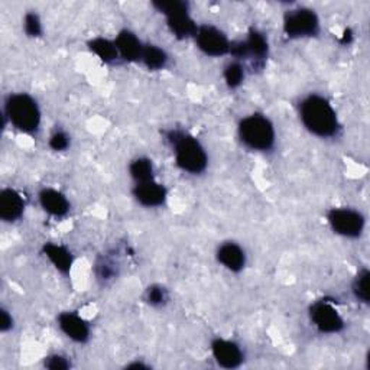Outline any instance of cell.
I'll return each mask as SVG.
<instances>
[{"label": "cell", "mask_w": 370, "mask_h": 370, "mask_svg": "<svg viewBox=\"0 0 370 370\" xmlns=\"http://www.w3.org/2000/svg\"><path fill=\"white\" fill-rule=\"evenodd\" d=\"M320 22L317 15L310 9L290 11L285 15L284 30L290 38L314 37L318 34Z\"/></svg>", "instance_id": "8992f818"}, {"label": "cell", "mask_w": 370, "mask_h": 370, "mask_svg": "<svg viewBox=\"0 0 370 370\" xmlns=\"http://www.w3.org/2000/svg\"><path fill=\"white\" fill-rule=\"evenodd\" d=\"M310 314L313 323L323 333H338L345 327V321L340 317V314L337 313V310L331 304L326 301L316 302L311 306Z\"/></svg>", "instance_id": "9c48e42d"}, {"label": "cell", "mask_w": 370, "mask_h": 370, "mask_svg": "<svg viewBox=\"0 0 370 370\" xmlns=\"http://www.w3.org/2000/svg\"><path fill=\"white\" fill-rule=\"evenodd\" d=\"M44 253L55 265V268L59 272H63V273L70 272L73 266V256L66 248H63V246L48 243L44 246Z\"/></svg>", "instance_id": "ac0fdd59"}, {"label": "cell", "mask_w": 370, "mask_h": 370, "mask_svg": "<svg viewBox=\"0 0 370 370\" xmlns=\"http://www.w3.org/2000/svg\"><path fill=\"white\" fill-rule=\"evenodd\" d=\"M350 40H352V32H350V30H346L343 42H350Z\"/></svg>", "instance_id": "f546056e"}, {"label": "cell", "mask_w": 370, "mask_h": 370, "mask_svg": "<svg viewBox=\"0 0 370 370\" xmlns=\"http://www.w3.org/2000/svg\"><path fill=\"white\" fill-rule=\"evenodd\" d=\"M49 145L54 150H64L68 148L70 145V141H68V136L63 132H56L52 135L51 141H49Z\"/></svg>", "instance_id": "484cf974"}, {"label": "cell", "mask_w": 370, "mask_h": 370, "mask_svg": "<svg viewBox=\"0 0 370 370\" xmlns=\"http://www.w3.org/2000/svg\"><path fill=\"white\" fill-rule=\"evenodd\" d=\"M301 119L311 133L328 138L338 131V120L331 105L321 96H310L301 103Z\"/></svg>", "instance_id": "6da1fadb"}, {"label": "cell", "mask_w": 370, "mask_h": 370, "mask_svg": "<svg viewBox=\"0 0 370 370\" xmlns=\"http://www.w3.org/2000/svg\"><path fill=\"white\" fill-rule=\"evenodd\" d=\"M131 175L133 179L141 184V182H148L153 181V167L152 162L146 158H141L132 162L131 165Z\"/></svg>", "instance_id": "44dd1931"}, {"label": "cell", "mask_w": 370, "mask_h": 370, "mask_svg": "<svg viewBox=\"0 0 370 370\" xmlns=\"http://www.w3.org/2000/svg\"><path fill=\"white\" fill-rule=\"evenodd\" d=\"M169 141L175 149V160L181 169L200 174L207 167V155L203 146L191 135L179 131L169 133Z\"/></svg>", "instance_id": "7a4b0ae2"}, {"label": "cell", "mask_w": 370, "mask_h": 370, "mask_svg": "<svg viewBox=\"0 0 370 370\" xmlns=\"http://www.w3.org/2000/svg\"><path fill=\"white\" fill-rule=\"evenodd\" d=\"M333 230L346 237H359L364 227V219L359 211L350 208H333L328 213Z\"/></svg>", "instance_id": "52a82bcc"}, {"label": "cell", "mask_w": 370, "mask_h": 370, "mask_svg": "<svg viewBox=\"0 0 370 370\" xmlns=\"http://www.w3.org/2000/svg\"><path fill=\"white\" fill-rule=\"evenodd\" d=\"M25 30L29 37H40L42 32L41 20L37 13H28L25 16Z\"/></svg>", "instance_id": "cb8c5ba5"}, {"label": "cell", "mask_w": 370, "mask_h": 370, "mask_svg": "<svg viewBox=\"0 0 370 370\" xmlns=\"http://www.w3.org/2000/svg\"><path fill=\"white\" fill-rule=\"evenodd\" d=\"M58 323H59L61 330H63L71 338V340H74L77 343L87 342V338H88V326L77 314L63 313L58 317Z\"/></svg>", "instance_id": "4fadbf2b"}, {"label": "cell", "mask_w": 370, "mask_h": 370, "mask_svg": "<svg viewBox=\"0 0 370 370\" xmlns=\"http://www.w3.org/2000/svg\"><path fill=\"white\" fill-rule=\"evenodd\" d=\"M114 45L117 48V52L121 58H125L126 61H138L142 58L143 47L142 42L138 40L135 34H132L131 30H121L117 35Z\"/></svg>", "instance_id": "5bb4252c"}, {"label": "cell", "mask_w": 370, "mask_h": 370, "mask_svg": "<svg viewBox=\"0 0 370 370\" xmlns=\"http://www.w3.org/2000/svg\"><path fill=\"white\" fill-rule=\"evenodd\" d=\"M236 58L252 56L256 61H263L268 55V42L258 30H251L246 41L230 44V51Z\"/></svg>", "instance_id": "30bf717a"}, {"label": "cell", "mask_w": 370, "mask_h": 370, "mask_svg": "<svg viewBox=\"0 0 370 370\" xmlns=\"http://www.w3.org/2000/svg\"><path fill=\"white\" fill-rule=\"evenodd\" d=\"M239 135L244 145L256 150H268L275 142L272 123L262 114H252L243 119L239 125Z\"/></svg>", "instance_id": "3957f363"}, {"label": "cell", "mask_w": 370, "mask_h": 370, "mask_svg": "<svg viewBox=\"0 0 370 370\" xmlns=\"http://www.w3.org/2000/svg\"><path fill=\"white\" fill-rule=\"evenodd\" d=\"M198 48L211 56H220L230 51V42L223 32L213 26H201L197 29Z\"/></svg>", "instance_id": "ba28073f"}, {"label": "cell", "mask_w": 370, "mask_h": 370, "mask_svg": "<svg viewBox=\"0 0 370 370\" xmlns=\"http://www.w3.org/2000/svg\"><path fill=\"white\" fill-rule=\"evenodd\" d=\"M133 194L136 200L146 207H158L164 204L167 198V190L155 181L138 184L133 190Z\"/></svg>", "instance_id": "7c38bea8"}, {"label": "cell", "mask_w": 370, "mask_h": 370, "mask_svg": "<svg viewBox=\"0 0 370 370\" xmlns=\"http://www.w3.org/2000/svg\"><path fill=\"white\" fill-rule=\"evenodd\" d=\"M167 301V291L162 287L153 285L148 290V302L152 305H162Z\"/></svg>", "instance_id": "d4e9b609"}, {"label": "cell", "mask_w": 370, "mask_h": 370, "mask_svg": "<svg viewBox=\"0 0 370 370\" xmlns=\"http://www.w3.org/2000/svg\"><path fill=\"white\" fill-rule=\"evenodd\" d=\"M23 213V200L15 190H4L0 193V217L5 222L18 220Z\"/></svg>", "instance_id": "9a60e30c"}, {"label": "cell", "mask_w": 370, "mask_h": 370, "mask_svg": "<svg viewBox=\"0 0 370 370\" xmlns=\"http://www.w3.org/2000/svg\"><path fill=\"white\" fill-rule=\"evenodd\" d=\"M128 367L129 369H146V366L142 364V363H133V364H129Z\"/></svg>", "instance_id": "f1b7e54d"}, {"label": "cell", "mask_w": 370, "mask_h": 370, "mask_svg": "<svg viewBox=\"0 0 370 370\" xmlns=\"http://www.w3.org/2000/svg\"><path fill=\"white\" fill-rule=\"evenodd\" d=\"M225 78H226V83L229 87L232 88H236L241 84L243 78H244V71H243V67L237 63H233L230 64L226 71H225Z\"/></svg>", "instance_id": "603a6c76"}, {"label": "cell", "mask_w": 370, "mask_h": 370, "mask_svg": "<svg viewBox=\"0 0 370 370\" xmlns=\"http://www.w3.org/2000/svg\"><path fill=\"white\" fill-rule=\"evenodd\" d=\"M12 327V317L9 316L8 311L2 310V323H0V328L2 331H8Z\"/></svg>", "instance_id": "83f0119b"}, {"label": "cell", "mask_w": 370, "mask_h": 370, "mask_svg": "<svg viewBox=\"0 0 370 370\" xmlns=\"http://www.w3.org/2000/svg\"><path fill=\"white\" fill-rule=\"evenodd\" d=\"M40 201L47 213L56 215V217H61V215L67 214L70 208L67 198L59 191L52 190V189L42 190L40 194Z\"/></svg>", "instance_id": "2e32d148"}, {"label": "cell", "mask_w": 370, "mask_h": 370, "mask_svg": "<svg viewBox=\"0 0 370 370\" xmlns=\"http://www.w3.org/2000/svg\"><path fill=\"white\" fill-rule=\"evenodd\" d=\"M153 6L167 16L168 26L177 38L185 40L197 34L198 28L189 15L187 4L172 0V2H153Z\"/></svg>", "instance_id": "5b68a950"}, {"label": "cell", "mask_w": 370, "mask_h": 370, "mask_svg": "<svg viewBox=\"0 0 370 370\" xmlns=\"http://www.w3.org/2000/svg\"><path fill=\"white\" fill-rule=\"evenodd\" d=\"M6 113L13 126L22 132H34L41 121L37 102L28 95H13L6 102Z\"/></svg>", "instance_id": "277c9868"}, {"label": "cell", "mask_w": 370, "mask_h": 370, "mask_svg": "<svg viewBox=\"0 0 370 370\" xmlns=\"http://www.w3.org/2000/svg\"><path fill=\"white\" fill-rule=\"evenodd\" d=\"M141 59L149 70H161L167 66L168 56L165 51L155 45H145Z\"/></svg>", "instance_id": "d6986e66"}, {"label": "cell", "mask_w": 370, "mask_h": 370, "mask_svg": "<svg viewBox=\"0 0 370 370\" xmlns=\"http://www.w3.org/2000/svg\"><path fill=\"white\" fill-rule=\"evenodd\" d=\"M88 47H90V49L92 52H95L96 55H99L100 59H103L105 63H112V61H114L119 56V52H117V48H116L114 42H112L109 40H105V38L92 40L88 44Z\"/></svg>", "instance_id": "ffe728a7"}, {"label": "cell", "mask_w": 370, "mask_h": 370, "mask_svg": "<svg viewBox=\"0 0 370 370\" xmlns=\"http://www.w3.org/2000/svg\"><path fill=\"white\" fill-rule=\"evenodd\" d=\"M217 258L232 272L241 270L246 262L244 252L236 243H225L217 252Z\"/></svg>", "instance_id": "e0dca14e"}, {"label": "cell", "mask_w": 370, "mask_h": 370, "mask_svg": "<svg viewBox=\"0 0 370 370\" xmlns=\"http://www.w3.org/2000/svg\"><path fill=\"white\" fill-rule=\"evenodd\" d=\"M369 270L367 269H363L357 278L353 282V292L356 295V298L364 304L369 302V298H370V294H369Z\"/></svg>", "instance_id": "7402d4cb"}, {"label": "cell", "mask_w": 370, "mask_h": 370, "mask_svg": "<svg viewBox=\"0 0 370 370\" xmlns=\"http://www.w3.org/2000/svg\"><path fill=\"white\" fill-rule=\"evenodd\" d=\"M211 349H213L214 359L217 360V363L222 367L234 369V367L240 366V363L243 362L241 350L233 342H227V340H222V338H217V340L213 342Z\"/></svg>", "instance_id": "8fae6325"}, {"label": "cell", "mask_w": 370, "mask_h": 370, "mask_svg": "<svg viewBox=\"0 0 370 370\" xmlns=\"http://www.w3.org/2000/svg\"><path fill=\"white\" fill-rule=\"evenodd\" d=\"M45 366L51 370H64L70 367V363L63 356H51L45 360Z\"/></svg>", "instance_id": "4316f807"}]
</instances>
